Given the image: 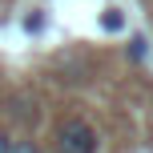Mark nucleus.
<instances>
[{
  "label": "nucleus",
  "instance_id": "obj_3",
  "mask_svg": "<svg viewBox=\"0 0 153 153\" xmlns=\"http://www.w3.org/2000/svg\"><path fill=\"white\" fill-rule=\"evenodd\" d=\"M12 153H40V149H36V141L20 137V141H12Z\"/></svg>",
  "mask_w": 153,
  "mask_h": 153
},
{
  "label": "nucleus",
  "instance_id": "obj_2",
  "mask_svg": "<svg viewBox=\"0 0 153 153\" xmlns=\"http://www.w3.org/2000/svg\"><path fill=\"white\" fill-rule=\"evenodd\" d=\"M101 28H105V32H121V28H125V20H121V12H117V8H109V12L101 16Z\"/></svg>",
  "mask_w": 153,
  "mask_h": 153
},
{
  "label": "nucleus",
  "instance_id": "obj_1",
  "mask_svg": "<svg viewBox=\"0 0 153 153\" xmlns=\"http://www.w3.org/2000/svg\"><path fill=\"white\" fill-rule=\"evenodd\" d=\"M56 153H97V129L85 117H65L56 129Z\"/></svg>",
  "mask_w": 153,
  "mask_h": 153
},
{
  "label": "nucleus",
  "instance_id": "obj_4",
  "mask_svg": "<svg viewBox=\"0 0 153 153\" xmlns=\"http://www.w3.org/2000/svg\"><path fill=\"white\" fill-rule=\"evenodd\" d=\"M0 153H12V137H8V129H0Z\"/></svg>",
  "mask_w": 153,
  "mask_h": 153
}]
</instances>
